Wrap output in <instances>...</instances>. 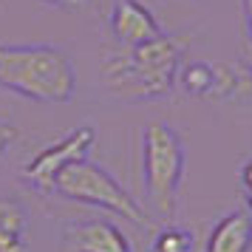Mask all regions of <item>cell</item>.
I'll return each mask as SVG.
<instances>
[{"label":"cell","instance_id":"8","mask_svg":"<svg viewBox=\"0 0 252 252\" xmlns=\"http://www.w3.org/2000/svg\"><path fill=\"white\" fill-rule=\"evenodd\" d=\"M252 250V216L247 210H232L218 218L204 241V252H250Z\"/></svg>","mask_w":252,"mask_h":252},{"label":"cell","instance_id":"11","mask_svg":"<svg viewBox=\"0 0 252 252\" xmlns=\"http://www.w3.org/2000/svg\"><path fill=\"white\" fill-rule=\"evenodd\" d=\"M14 139H17V127L12 122H6V119H0V159L6 156V150L14 145Z\"/></svg>","mask_w":252,"mask_h":252},{"label":"cell","instance_id":"6","mask_svg":"<svg viewBox=\"0 0 252 252\" xmlns=\"http://www.w3.org/2000/svg\"><path fill=\"white\" fill-rule=\"evenodd\" d=\"M60 252H133L125 232L108 221H74L63 227Z\"/></svg>","mask_w":252,"mask_h":252},{"label":"cell","instance_id":"1","mask_svg":"<svg viewBox=\"0 0 252 252\" xmlns=\"http://www.w3.org/2000/svg\"><path fill=\"white\" fill-rule=\"evenodd\" d=\"M184 34H164L133 48H114L102 54V82L122 102L164 99L176 88L184 57Z\"/></svg>","mask_w":252,"mask_h":252},{"label":"cell","instance_id":"14","mask_svg":"<svg viewBox=\"0 0 252 252\" xmlns=\"http://www.w3.org/2000/svg\"><path fill=\"white\" fill-rule=\"evenodd\" d=\"M40 3H46V6H60V9H65V6H80L85 0H40Z\"/></svg>","mask_w":252,"mask_h":252},{"label":"cell","instance_id":"13","mask_svg":"<svg viewBox=\"0 0 252 252\" xmlns=\"http://www.w3.org/2000/svg\"><path fill=\"white\" fill-rule=\"evenodd\" d=\"M241 9H244V26H247V37L252 43V0H241Z\"/></svg>","mask_w":252,"mask_h":252},{"label":"cell","instance_id":"3","mask_svg":"<svg viewBox=\"0 0 252 252\" xmlns=\"http://www.w3.org/2000/svg\"><path fill=\"white\" fill-rule=\"evenodd\" d=\"M184 179V142L164 122H150L142 130V184L150 213L173 221Z\"/></svg>","mask_w":252,"mask_h":252},{"label":"cell","instance_id":"5","mask_svg":"<svg viewBox=\"0 0 252 252\" xmlns=\"http://www.w3.org/2000/svg\"><path fill=\"white\" fill-rule=\"evenodd\" d=\"M96 142V127L82 125L77 130H71L68 136H63L60 142H54L51 148L40 150L32 156V161L23 167V179L29 187H34L37 193H54V179L57 173L77 159H85L88 150Z\"/></svg>","mask_w":252,"mask_h":252},{"label":"cell","instance_id":"7","mask_svg":"<svg viewBox=\"0 0 252 252\" xmlns=\"http://www.w3.org/2000/svg\"><path fill=\"white\" fill-rule=\"evenodd\" d=\"M108 29L114 34L116 46L133 48L142 43H150L161 34L156 17L148 6H142L139 0H116L111 17H108Z\"/></svg>","mask_w":252,"mask_h":252},{"label":"cell","instance_id":"10","mask_svg":"<svg viewBox=\"0 0 252 252\" xmlns=\"http://www.w3.org/2000/svg\"><path fill=\"white\" fill-rule=\"evenodd\" d=\"M148 252H195V238L190 229L167 224V227H161L156 232V238L150 241Z\"/></svg>","mask_w":252,"mask_h":252},{"label":"cell","instance_id":"12","mask_svg":"<svg viewBox=\"0 0 252 252\" xmlns=\"http://www.w3.org/2000/svg\"><path fill=\"white\" fill-rule=\"evenodd\" d=\"M241 187H244V198H247V207L252 210V159L241 167Z\"/></svg>","mask_w":252,"mask_h":252},{"label":"cell","instance_id":"9","mask_svg":"<svg viewBox=\"0 0 252 252\" xmlns=\"http://www.w3.org/2000/svg\"><path fill=\"white\" fill-rule=\"evenodd\" d=\"M176 82L190 96H216V63H184Z\"/></svg>","mask_w":252,"mask_h":252},{"label":"cell","instance_id":"4","mask_svg":"<svg viewBox=\"0 0 252 252\" xmlns=\"http://www.w3.org/2000/svg\"><path fill=\"white\" fill-rule=\"evenodd\" d=\"M54 193L68 201L91 204L125 218L130 224H148V213L111 173L91 159H77L65 164L54 179Z\"/></svg>","mask_w":252,"mask_h":252},{"label":"cell","instance_id":"2","mask_svg":"<svg viewBox=\"0 0 252 252\" xmlns=\"http://www.w3.org/2000/svg\"><path fill=\"white\" fill-rule=\"evenodd\" d=\"M0 88L43 105H68L77 71L68 51L46 43L0 46Z\"/></svg>","mask_w":252,"mask_h":252}]
</instances>
